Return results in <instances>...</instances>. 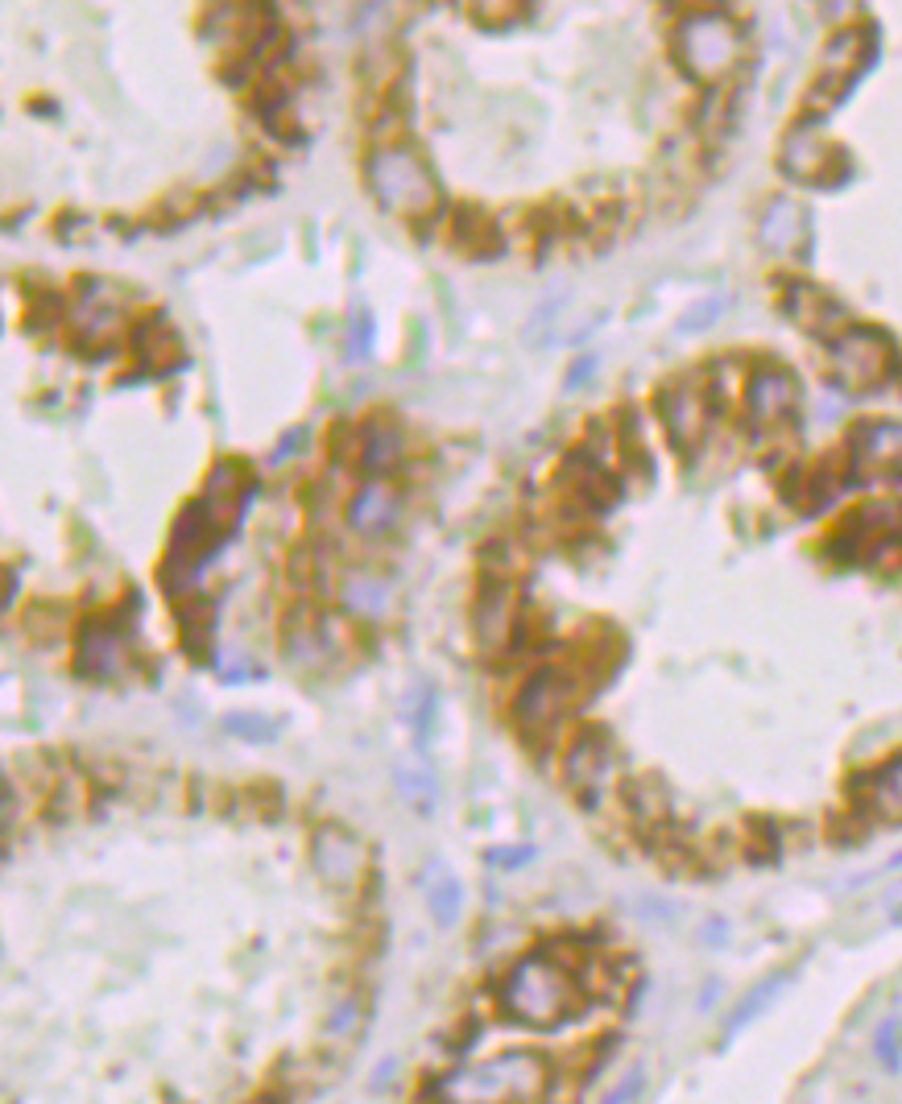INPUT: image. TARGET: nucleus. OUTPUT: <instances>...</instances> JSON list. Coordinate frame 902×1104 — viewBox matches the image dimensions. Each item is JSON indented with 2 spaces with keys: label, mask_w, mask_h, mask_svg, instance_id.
<instances>
[{
  "label": "nucleus",
  "mask_w": 902,
  "mask_h": 1104,
  "mask_svg": "<svg viewBox=\"0 0 902 1104\" xmlns=\"http://www.w3.org/2000/svg\"><path fill=\"white\" fill-rule=\"evenodd\" d=\"M249 496H253L249 472L237 468V463H220V468L207 477V489H204V501H199V505H204L207 517L228 534V529H237V522L244 517Z\"/></svg>",
  "instance_id": "dca6fc26"
},
{
  "label": "nucleus",
  "mask_w": 902,
  "mask_h": 1104,
  "mask_svg": "<svg viewBox=\"0 0 902 1104\" xmlns=\"http://www.w3.org/2000/svg\"><path fill=\"white\" fill-rule=\"evenodd\" d=\"M423 894H426V910H431V918H435L439 927H456V922H460L464 885L452 868L447 865H426Z\"/></svg>",
  "instance_id": "4be33fe9"
},
{
  "label": "nucleus",
  "mask_w": 902,
  "mask_h": 1104,
  "mask_svg": "<svg viewBox=\"0 0 902 1104\" xmlns=\"http://www.w3.org/2000/svg\"><path fill=\"white\" fill-rule=\"evenodd\" d=\"M526 861H534V849L530 844H518V849H493L489 852V865H497V868H522Z\"/></svg>",
  "instance_id": "e433bc0d"
},
{
  "label": "nucleus",
  "mask_w": 902,
  "mask_h": 1104,
  "mask_svg": "<svg viewBox=\"0 0 902 1104\" xmlns=\"http://www.w3.org/2000/svg\"><path fill=\"white\" fill-rule=\"evenodd\" d=\"M720 310H725V298H708V303L692 306L680 319V331L683 336H696V331H704V327H713L720 319Z\"/></svg>",
  "instance_id": "c9c22d12"
},
{
  "label": "nucleus",
  "mask_w": 902,
  "mask_h": 1104,
  "mask_svg": "<svg viewBox=\"0 0 902 1104\" xmlns=\"http://www.w3.org/2000/svg\"><path fill=\"white\" fill-rule=\"evenodd\" d=\"M567 484H572L579 505H588L593 513H609L621 501V480L600 459L584 456V451L567 459Z\"/></svg>",
  "instance_id": "aec40b11"
},
{
  "label": "nucleus",
  "mask_w": 902,
  "mask_h": 1104,
  "mask_svg": "<svg viewBox=\"0 0 902 1104\" xmlns=\"http://www.w3.org/2000/svg\"><path fill=\"white\" fill-rule=\"evenodd\" d=\"M178 628H183V642L191 654H207L211 628H216V609L207 600H195L187 609H178Z\"/></svg>",
  "instance_id": "bb28decb"
},
{
  "label": "nucleus",
  "mask_w": 902,
  "mask_h": 1104,
  "mask_svg": "<svg viewBox=\"0 0 902 1104\" xmlns=\"http://www.w3.org/2000/svg\"><path fill=\"white\" fill-rule=\"evenodd\" d=\"M360 1021H365V1005H360L357 997H348V1002H340L336 1009H332V1014H327L324 1035L332 1038V1042H344V1038L357 1035Z\"/></svg>",
  "instance_id": "7c9ffc66"
},
{
  "label": "nucleus",
  "mask_w": 902,
  "mask_h": 1104,
  "mask_svg": "<svg viewBox=\"0 0 902 1104\" xmlns=\"http://www.w3.org/2000/svg\"><path fill=\"white\" fill-rule=\"evenodd\" d=\"M836 162H840V150H836L828 136L819 133L816 120H800L783 141V153H779V166L783 174H791L795 183H836Z\"/></svg>",
  "instance_id": "ddd939ff"
},
{
  "label": "nucleus",
  "mask_w": 902,
  "mask_h": 1104,
  "mask_svg": "<svg viewBox=\"0 0 902 1104\" xmlns=\"http://www.w3.org/2000/svg\"><path fill=\"white\" fill-rule=\"evenodd\" d=\"M675 63L687 79L696 84H716L737 67L741 54V30L725 9H696L675 25L671 37Z\"/></svg>",
  "instance_id": "7ed1b4c3"
},
{
  "label": "nucleus",
  "mask_w": 902,
  "mask_h": 1104,
  "mask_svg": "<svg viewBox=\"0 0 902 1104\" xmlns=\"http://www.w3.org/2000/svg\"><path fill=\"white\" fill-rule=\"evenodd\" d=\"M613 769H617V753L609 732L584 729L572 736V745L563 753V781H567L572 795H579L584 802H600V795L613 781Z\"/></svg>",
  "instance_id": "0eeeda50"
},
{
  "label": "nucleus",
  "mask_w": 902,
  "mask_h": 1104,
  "mask_svg": "<svg viewBox=\"0 0 902 1104\" xmlns=\"http://www.w3.org/2000/svg\"><path fill=\"white\" fill-rule=\"evenodd\" d=\"M129 666V633L120 621H87V628L79 633V658H75V670L84 679H120Z\"/></svg>",
  "instance_id": "4468645a"
},
{
  "label": "nucleus",
  "mask_w": 902,
  "mask_h": 1104,
  "mask_svg": "<svg viewBox=\"0 0 902 1104\" xmlns=\"http://www.w3.org/2000/svg\"><path fill=\"white\" fill-rule=\"evenodd\" d=\"M224 729L240 736V741H253V745H265V741H278V732H282V720H273V715H261V712H237L224 720Z\"/></svg>",
  "instance_id": "c85d7f7f"
},
{
  "label": "nucleus",
  "mask_w": 902,
  "mask_h": 1104,
  "mask_svg": "<svg viewBox=\"0 0 902 1104\" xmlns=\"http://www.w3.org/2000/svg\"><path fill=\"white\" fill-rule=\"evenodd\" d=\"M873 1059L882 1063L885 1071L902 1068V1018H885L878 1030H873Z\"/></svg>",
  "instance_id": "c756f323"
},
{
  "label": "nucleus",
  "mask_w": 902,
  "mask_h": 1104,
  "mask_svg": "<svg viewBox=\"0 0 902 1104\" xmlns=\"http://www.w3.org/2000/svg\"><path fill=\"white\" fill-rule=\"evenodd\" d=\"M866 807L873 816L899 823L902 819V753L890 757L882 769H873L866 781Z\"/></svg>",
  "instance_id": "b1692460"
},
{
  "label": "nucleus",
  "mask_w": 902,
  "mask_h": 1104,
  "mask_svg": "<svg viewBox=\"0 0 902 1104\" xmlns=\"http://www.w3.org/2000/svg\"><path fill=\"white\" fill-rule=\"evenodd\" d=\"M393 781H398V795H402L414 811H423V816L435 811V802H439V786H435V778H431L426 769H398Z\"/></svg>",
  "instance_id": "cd10ccee"
},
{
  "label": "nucleus",
  "mask_w": 902,
  "mask_h": 1104,
  "mask_svg": "<svg viewBox=\"0 0 902 1104\" xmlns=\"http://www.w3.org/2000/svg\"><path fill=\"white\" fill-rule=\"evenodd\" d=\"M393 1075H398V1059H393V1054H390V1059H381V1063H377V1075H373V1080H369V1084H373L377 1092H381V1087L390 1084Z\"/></svg>",
  "instance_id": "4c0bfd02"
},
{
  "label": "nucleus",
  "mask_w": 902,
  "mask_h": 1104,
  "mask_svg": "<svg viewBox=\"0 0 902 1104\" xmlns=\"http://www.w3.org/2000/svg\"><path fill=\"white\" fill-rule=\"evenodd\" d=\"M406 720L414 724V736H419V745H426V736H431V720H435V687H419L414 699H410L406 708Z\"/></svg>",
  "instance_id": "473e14b6"
},
{
  "label": "nucleus",
  "mask_w": 902,
  "mask_h": 1104,
  "mask_svg": "<svg viewBox=\"0 0 902 1104\" xmlns=\"http://www.w3.org/2000/svg\"><path fill=\"white\" fill-rule=\"evenodd\" d=\"M579 703V675L559 666H539L513 696V724L530 741H543L559 729Z\"/></svg>",
  "instance_id": "39448f33"
},
{
  "label": "nucleus",
  "mask_w": 902,
  "mask_h": 1104,
  "mask_svg": "<svg viewBox=\"0 0 902 1104\" xmlns=\"http://www.w3.org/2000/svg\"><path fill=\"white\" fill-rule=\"evenodd\" d=\"M518 588H513L506 576H489L480 583L477 604H472V633H477V646L485 654H501V649L513 646L518 637Z\"/></svg>",
  "instance_id": "1a4fd4ad"
},
{
  "label": "nucleus",
  "mask_w": 902,
  "mask_h": 1104,
  "mask_svg": "<svg viewBox=\"0 0 902 1104\" xmlns=\"http://www.w3.org/2000/svg\"><path fill=\"white\" fill-rule=\"evenodd\" d=\"M783 306H786V315H791L803 331H812V336H833L836 327L845 324V306L836 303L833 294H824L819 286H812V282H791L783 294Z\"/></svg>",
  "instance_id": "a211bd4d"
},
{
  "label": "nucleus",
  "mask_w": 902,
  "mask_h": 1104,
  "mask_svg": "<svg viewBox=\"0 0 902 1104\" xmlns=\"http://www.w3.org/2000/svg\"><path fill=\"white\" fill-rule=\"evenodd\" d=\"M803 232H807V223H803V211L795 204L779 199V204L767 207V216H762V244H767L770 253L779 256L795 253L803 244Z\"/></svg>",
  "instance_id": "5701e85b"
},
{
  "label": "nucleus",
  "mask_w": 902,
  "mask_h": 1104,
  "mask_svg": "<svg viewBox=\"0 0 902 1104\" xmlns=\"http://www.w3.org/2000/svg\"><path fill=\"white\" fill-rule=\"evenodd\" d=\"M708 409H713V393H708V381H675L659 393V414H663V426L671 442L680 447L683 456L696 451L704 435H708Z\"/></svg>",
  "instance_id": "9d476101"
},
{
  "label": "nucleus",
  "mask_w": 902,
  "mask_h": 1104,
  "mask_svg": "<svg viewBox=\"0 0 902 1104\" xmlns=\"http://www.w3.org/2000/svg\"><path fill=\"white\" fill-rule=\"evenodd\" d=\"M402 517V496L393 493L385 480H369L352 501H348V526L365 534V538H381L390 534Z\"/></svg>",
  "instance_id": "f3484780"
},
{
  "label": "nucleus",
  "mask_w": 902,
  "mask_h": 1104,
  "mask_svg": "<svg viewBox=\"0 0 902 1104\" xmlns=\"http://www.w3.org/2000/svg\"><path fill=\"white\" fill-rule=\"evenodd\" d=\"M741 406H746L749 426L758 430H774L795 418V406H800V381L786 373V369H753L746 381V393H741Z\"/></svg>",
  "instance_id": "f8f14e48"
},
{
  "label": "nucleus",
  "mask_w": 902,
  "mask_h": 1104,
  "mask_svg": "<svg viewBox=\"0 0 902 1104\" xmlns=\"http://www.w3.org/2000/svg\"><path fill=\"white\" fill-rule=\"evenodd\" d=\"M833 369L836 381L849 390H878L894 373V348L882 331L852 327L840 340H833Z\"/></svg>",
  "instance_id": "423d86ee"
},
{
  "label": "nucleus",
  "mask_w": 902,
  "mask_h": 1104,
  "mask_svg": "<svg viewBox=\"0 0 902 1104\" xmlns=\"http://www.w3.org/2000/svg\"><path fill=\"white\" fill-rule=\"evenodd\" d=\"M849 477L873 480L882 472H902V426L894 423H866L849 435Z\"/></svg>",
  "instance_id": "2eb2a0df"
},
{
  "label": "nucleus",
  "mask_w": 902,
  "mask_h": 1104,
  "mask_svg": "<svg viewBox=\"0 0 902 1104\" xmlns=\"http://www.w3.org/2000/svg\"><path fill=\"white\" fill-rule=\"evenodd\" d=\"M398 459H402V435H398L390 423L360 426V459L357 463L365 468V472L381 477V472H390Z\"/></svg>",
  "instance_id": "393cba45"
},
{
  "label": "nucleus",
  "mask_w": 902,
  "mask_h": 1104,
  "mask_svg": "<svg viewBox=\"0 0 902 1104\" xmlns=\"http://www.w3.org/2000/svg\"><path fill=\"white\" fill-rule=\"evenodd\" d=\"M791 981H795V972L783 969V972H770V976H762L753 988H746V993L737 997V1005L729 1009L725 1026H720V1047H729L732 1038L746 1035L749 1026L762 1018V1014H770V1005L779 1002L786 988H791Z\"/></svg>",
  "instance_id": "6ab92c4d"
},
{
  "label": "nucleus",
  "mask_w": 902,
  "mask_h": 1104,
  "mask_svg": "<svg viewBox=\"0 0 902 1104\" xmlns=\"http://www.w3.org/2000/svg\"><path fill=\"white\" fill-rule=\"evenodd\" d=\"M551 1084V1063L539 1051H501L456 1071L447 1092L460 1104H539Z\"/></svg>",
  "instance_id": "f03ea898"
},
{
  "label": "nucleus",
  "mask_w": 902,
  "mask_h": 1104,
  "mask_svg": "<svg viewBox=\"0 0 902 1104\" xmlns=\"http://www.w3.org/2000/svg\"><path fill=\"white\" fill-rule=\"evenodd\" d=\"M373 199L393 216H431L439 207V183L410 145H381L365 162Z\"/></svg>",
  "instance_id": "20e7f679"
},
{
  "label": "nucleus",
  "mask_w": 902,
  "mask_h": 1104,
  "mask_svg": "<svg viewBox=\"0 0 902 1104\" xmlns=\"http://www.w3.org/2000/svg\"><path fill=\"white\" fill-rule=\"evenodd\" d=\"M646 1068H630L621 1080H617L609 1092H605V1101L600 1104H638L642 1096H646Z\"/></svg>",
  "instance_id": "72a5a7b5"
},
{
  "label": "nucleus",
  "mask_w": 902,
  "mask_h": 1104,
  "mask_svg": "<svg viewBox=\"0 0 902 1104\" xmlns=\"http://www.w3.org/2000/svg\"><path fill=\"white\" fill-rule=\"evenodd\" d=\"M369 352H373V310L357 306L348 319V360L360 364V360H369Z\"/></svg>",
  "instance_id": "2f4dec72"
},
{
  "label": "nucleus",
  "mask_w": 902,
  "mask_h": 1104,
  "mask_svg": "<svg viewBox=\"0 0 902 1104\" xmlns=\"http://www.w3.org/2000/svg\"><path fill=\"white\" fill-rule=\"evenodd\" d=\"M311 865L324 877L332 889H357L365 882L369 868V849L360 844V835H352L340 823H327L311 840Z\"/></svg>",
  "instance_id": "9b49d317"
},
{
  "label": "nucleus",
  "mask_w": 902,
  "mask_h": 1104,
  "mask_svg": "<svg viewBox=\"0 0 902 1104\" xmlns=\"http://www.w3.org/2000/svg\"><path fill=\"white\" fill-rule=\"evenodd\" d=\"M216 670H220V679L224 682H249V679H257L261 670H257V663H249L240 649H224L220 658H216Z\"/></svg>",
  "instance_id": "f704fd0d"
},
{
  "label": "nucleus",
  "mask_w": 902,
  "mask_h": 1104,
  "mask_svg": "<svg viewBox=\"0 0 902 1104\" xmlns=\"http://www.w3.org/2000/svg\"><path fill=\"white\" fill-rule=\"evenodd\" d=\"M390 600H393L390 583L381 576H373V571H352L340 583V604L352 616H360V621H381L390 612Z\"/></svg>",
  "instance_id": "412c9836"
},
{
  "label": "nucleus",
  "mask_w": 902,
  "mask_h": 1104,
  "mask_svg": "<svg viewBox=\"0 0 902 1104\" xmlns=\"http://www.w3.org/2000/svg\"><path fill=\"white\" fill-rule=\"evenodd\" d=\"M869 63V37L866 30H845V34H836L828 42V54H824V70H819L816 87H812V117L807 120H819V108H833L849 96V87L857 84V75L866 70Z\"/></svg>",
  "instance_id": "6e6552de"
},
{
  "label": "nucleus",
  "mask_w": 902,
  "mask_h": 1104,
  "mask_svg": "<svg viewBox=\"0 0 902 1104\" xmlns=\"http://www.w3.org/2000/svg\"><path fill=\"white\" fill-rule=\"evenodd\" d=\"M497 1002H501V1009L518 1026L555 1030V1026H563V1021L576 1014L579 1005L576 972L567 969V964H559L555 955L530 952L506 972V981L497 988Z\"/></svg>",
  "instance_id": "f257e3e1"
},
{
  "label": "nucleus",
  "mask_w": 902,
  "mask_h": 1104,
  "mask_svg": "<svg viewBox=\"0 0 902 1104\" xmlns=\"http://www.w3.org/2000/svg\"><path fill=\"white\" fill-rule=\"evenodd\" d=\"M456 240H460L468 253H497L501 249L497 223L485 211H477V207H464L460 216H456Z\"/></svg>",
  "instance_id": "a878e982"
}]
</instances>
